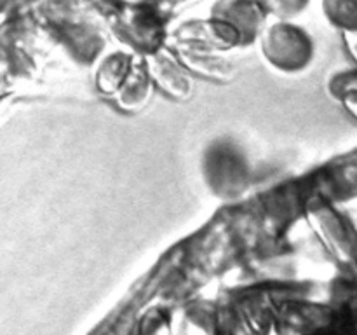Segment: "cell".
Masks as SVG:
<instances>
[{"instance_id":"3957f363","label":"cell","mask_w":357,"mask_h":335,"mask_svg":"<svg viewBox=\"0 0 357 335\" xmlns=\"http://www.w3.org/2000/svg\"><path fill=\"white\" fill-rule=\"evenodd\" d=\"M323 13L338 30L357 31V0H323Z\"/></svg>"},{"instance_id":"6da1fadb","label":"cell","mask_w":357,"mask_h":335,"mask_svg":"<svg viewBox=\"0 0 357 335\" xmlns=\"http://www.w3.org/2000/svg\"><path fill=\"white\" fill-rule=\"evenodd\" d=\"M260 51L278 72L298 73L312 63L316 47L309 31L291 21L279 20L261 30Z\"/></svg>"},{"instance_id":"5b68a950","label":"cell","mask_w":357,"mask_h":335,"mask_svg":"<svg viewBox=\"0 0 357 335\" xmlns=\"http://www.w3.org/2000/svg\"><path fill=\"white\" fill-rule=\"evenodd\" d=\"M345 168H347L349 173H351V177L347 178L345 185H347L351 194H357V152L351 157V161H349V164Z\"/></svg>"},{"instance_id":"8992f818","label":"cell","mask_w":357,"mask_h":335,"mask_svg":"<svg viewBox=\"0 0 357 335\" xmlns=\"http://www.w3.org/2000/svg\"><path fill=\"white\" fill-rule=\"evenodd\" d=\"M345 38H347L349 49H351L352 56L357 61V31H349V34H345Z\"/></svg>"},{"instance_id":"7a4b0ae2","label":"cell","mask_w":357,"mask_h":335,"mask_svg":"<svg viewBox=\"0 0 357 335\" xmlns=\"http://www.w3.org/2000/svg\"><path fill=\"white\" fill-rule=\"evenodd\" d=\"M265 9L258 0H223L213 7V17L229 24L239 40H253L265 28Z\"/></svg>"},{"instance_id":"277c9868","label":"cell","mask_w":357,"mask_h":335,"mask_svg":"<svg viewBox=\"0 0 357 335\" xmlns=\"http://www.w3.org/2000/svg\"><path fill=\"white\" fill-rule=\"evenodd\" d=\"M265 13L272 14L281 21H289L305 10L310 0H258Z\"/></svg>"}]
</instances>
